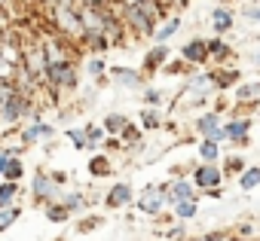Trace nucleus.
Segmentation results:
<instances>
[{
    "label": "nucleus",
    "mask_w": 260,
    "mask_h": 241,
    "mask_svg": "<svg viewBox=\"0 0 260 241\" xmlns=\"http://www.w3.org/2000/svg\"><path fill=\"white\" fill-rule=\"evenodd\" d=\"M19 205H13V208H0V232H4V229H10L16 220H19Z\"/></svg>",
    "instance_id": "nucleus-17"
},
{
    "label": "nucleus",
    "mask_w": 260,
    "mask_h": 241,
    "mask_svg": "<svg viewBox=\"0 0 260 241\" xmlns=\"http://www.w3.org/2000/svg\"><path fill=\"white\" fill-rule=\"evenodd\" d=\"M144 101H147V104H159V101H162L159 89H147V92H144Z\"/></svg>",
    "instance_id": "nucleus-31"
},
{
    "label": "nucleus",
    "mask_w": 260,
    "mask_h": 241,
    "mask_svg": "<svg viewBox=\"0 0 260 241\" xmlns=\"http://www.w3.org/2000/svg\"><path fill=\"white\" fill-rule=\"evenodd\" d=\"M260 98V83H245L239 86V101H257Z\"/></svg>",
    "instance_id": "nucleus-20"
},
{
    "label": "nucleus",
    "mask_w": 260,
    "mask_h": 241,
    "mask_svg": "<svg viewBox=\"0 0 260 241\" xmlns=\"http://www.w3.org/2000/svg\"><path fill=\"white\" fill-rule=\"evenodd\" d=\"M230 141L236 144H248V132H251V119H233V123L223 129Z\"/></svg>",
    "instance_id": "nucleus-8"
},
{
    "label": "nucleus",
    "mask_w": 260,
    "mask_h": 241,
    "mask_svg": "<svg viewBox=\"0 0 260 241\" xmlns=\"http://www.w3.org/2000/svg\"><path fill=\"white\" fill-rule=\"evenodd\" d=\"M178 28H181V19H172L166 28H159V31H156V40H159V43H162V40H169V37H172Z\"/></svg>",
    "instance_id": "nucleus-26"
},
{
    "label": "nucleus",
    "mask_w": 260,
    "mask_h": 241,
    "mask_svg": "<svg viewBox=\"0 0 260 241\" xmlns=\"http://www.w3.org/2000/svg\"><path fill=\"white\" fill-rule=\"evenodd\" d=\"M25 174V165H22V159H10V165H7V171H4V177L10 180V183H19V177Z\"/></svg>",
    "instance_id": "nucleus-19"
},
{
    "label": "nucleus",
    "mask_w": 260,
    "mask_h": 241,
    "mask_svg": "<svg viewBox=\"0 0 260 241\" xmlns=\"http://www.w3.org/2000/svg\"><path fill=\"white\" fill-rule=\"evenodd\" d=\"M113 76H116L119 83H125V86H138V83H141V76H138L135 70H122V67H113Z\"/></svg>",
    "instance_id": "nucleus-21"
},
{
    "label": "nucleus",
    "mask_w": 260,
    "mask_h": 241,
    "mask_svg": "<svg viewBox=\"0 0 260 241\" xmlns=\"http://www.w3.org/2000/svg\"><path fill=\"white\" fill-rule=\"evenodd\" d=\"M166 58H169V46H166V43H156V46L147 52V58H144V70H156Z\"/></svg>",
    "instance_id": "nucleus-11"
},
{
    "label": "nucleus",
    "mask_w": 260,
    "mask_h": 241,
    "mask_svg": "<svg viewBox=\"0 0 260 241\" xmlns=\"http://www.w3.org/2000/svg\"><path fill=\"white\" fill-rule=\"evenodd\" d=\"M7 165H10V150H0V174L7 171Z\"/></svg>",
    "instance_id": "nucleus-33"
},
{
    "label": "nucleus",
    "mask_w": 260,
    "mask_h": 241,
    "mask_svg": "<svg viewBox=\"0 0 260 241\" xmlns=\"http://www.w3.org/2000/svg\"><path fill=\"white\" fill-rule=\"evenodd\" d=\"M89 73H92V76H101V73H104V61H101V58H92V61H89Z\"/></svg>",
    "instance_id": "nucleus-30"
},
{
    "label": "nucleus",
    "mask_w": 260,
    "mask_h": 241,
    "mask_svg": "<svg viewBox=\"0 0 260 241\" xmlns=\"http://www.w3.org/2000/svg\"><path fill=\"white\" fill-rule=\"evenodd\" d=\"M25 107H28V98H25L22 92H16V95L7 101V107L0 110V119H4V123H19L22 113H25Z\"/></svg>",
    "instance_id": "nucleus-6"
},
{
    "label": "nucleus",
    "mask_w": 260,
    "mask_h": 241,
    "mask_svg": "<svg viewBox=\"0 0 260 241\" xmlns=\"http://www.w3.org/2000/svg\"><path fill=\"white\" fill-rule=\"evenodd\" d=\"M208 58V43L205 40H190L184 46V61H193V64H202Z\"/></svg>",
    "instance_id": "nucleus-9"
},
{
    "label": "nucleus",
    "mask_w": 260,
    "mask_h": 241,
    "mask_svg": "<svg viewBox=\"0 0 260 241\" xmlns=\"http://www.w3.org/2000/svg\"><path fill=\"white\" fill-rule=\"evenodd\" d=\"M166 202H169V192H166L162 186H147V189L138 195V208H141L144 214H159Z\"/></svg>",
    "instance_id": "nucleus-3"
},
{
    "label": "nucleus",
    "mask_w": 260,
    "mask_h": 241,
    "mask_svg": "<svg viewBox=\"0 0 260 241\" xmlns=\"http://www.w3.org/2000/svg\"><path fill=\"white\" fill-rule=\"evenodd\" d=\"M169 238H172V241H181V238H184V229H181V226H178V229H172V232H169Z\"/></svg>",
    "instance_id": "nucleus-36"
},
{
    "label": "nucleus",
    "mask_w": 260,
    "mask_h": 241,
    "mask_svg": "<svg viewBox=\"0 0 260 241\" xmlns=\"http://www.w3.org/2000/svg\"><path fill=\"white\" fill-rule=\"evenodd\" d=\"M220 168L217 165H199L196 168V174H193V183L199 186V189H214L217 183H220Z\"/></svg>",
    "instance_id": "nucleus-5"
},
{
    "label": "nucleus",
    "mask_w": 260,
    "mask_h": 241,
    "mask_svg": "<svg viewBox=\"0 0 260 241\" xmlns=\"http://www.w3.org/2000/svg\"><path fill=\"white\" fill-rule=\"evenodd\" d=\"M245 19H251V22H260V7H245Z\"/></svg>",
    "instance_id": "nucleus-32"
},
{
    "label": "nucleus",
    "mask_w": 260,
    "mask_h": 241,
    "mask_svg": "<svg viewBox=\"0 0 260 241\" xmlns=\"http://www.w3.org/2000/svg\"><path fill=\"white\" fill-rule=\"evenodd\" d=\"M68 214H71V211H68V208H64L61 202L49 205V220H52V223H61V220H68Z\"/></svg>",
    "instance_id": "nucleus-25"
},
{
    "label": "nucleus",
    "mask_w": 260,
    "mask_h": 241,
    "mask_svg": "<svg viewBox=\"0 0 260 241\" xmlns=\"http://www.w3.org/2000/svg\"><path fill=\"white\" fill-rule=\"evenodd\" d=\"M37 138H52V129H49V126H43V123H34V126L22 135V141H25V144H34Z\"/></svg>",
    "instance_id": "nucleus-14"
},
{
    "label": "nucleus",
    "mask_w": 260,
    "mask_h": 241,
    "mask_svg": "<svg viewBox=\"0 0 260 241\" xmlns=\"http://www.w3.org/2000/svg\"><path fill=\"white\" fill-rule=\"evenodd\" d=\"M68 138H71V141H74V147H80V150L89 144V132H86V129H71V132H68Z\"/></svg>",
    "instance_id": "nucleus-23"
},
{
    "label": "nucleus",
    "mask_w": 260,
    "mask_h": 241,
    "mask_svg": "<svg viewBox=\"0 0 260 241\" xmlns=\"http://www.w3.org/2000/svg\"><path fill=\"white\" fill-rule=\"evenodd\" d=\"M34 198L37 202H49V205H55L58 198H61V189H58V183L49 177V174H37L34 177Z\"/></svg>",
    "instance_id": "nucleus-2"
},
{
    "label": "nucleus",
    "mask_w": 260,
    "mask_h": 241,
    "mask_svg": "<svg viewBox=\"0 0 260 241\" xmlns=\"http://www.w3.org/2000/svg\"><path fill=\"white\" fill-rule=\"evenodd\" d=\"M138 138H141V135H138V129H135V126H128V129L122 132V141H125V144H135Z\"/></svg>",
    "instance_id": "nucleus-29"
},
{
    "label": "nucleus",
    "mask_w": 260,
    "mask_h": 241,
    "mask_svg": "<svg viewBox=\"0 0 260 241\" xmlns=\"http://www.w3.org/2000/svg\"><path fill=\"white\" fill-rule=\"evenodd\" d=\"M89 174H95V177H107V174H110V162H107L104 156H95V159L89 162Z\"/></svg>",
    "instance_id": "nucleus-18"
},
{
    "label": "nucleus",
    "mask_w": 260,
    "mask_h": 241,
    "mask_svg": "<svg viewBox=\"0 0 260 241\" xmlns=\"http://www.w3.org/2000/svg\"><path fill=\"white\" fill-rule=\"evenodd\" d=\"M196 132H199V135H205V138H208V141H214V144L226 141V132L220 129V119H217L214 113H205V116H199V119H196Z\"/></svg>",
    "instance_id": "nucleus-4"
},
{
    "label": "nucleus",
    "mask_w": 260,
    "mask_h": 241,
    "mask_svg": "<svg viewBox=\"0 0 260 241\" xmlns=\"http://www.w3.org/2000/svg\"><path fill=\"white\" fill-rule=\"evenodd\" d=\"M16 195H19V183H0V208H13V202H16Z\"/></svg>",
    "instance_id": "nucleus-13"
},
{
    "label": "nucleus",
    "mask_w": 260,
    "mask_h": 241,
    "mask_svg": "<svg viewBox=\"0 0 260 241\" xmlns=\"http://www.w3.org/2000/svg\"><path fill=\"white\" fill-rule=\"evenodd\" d=\"M159 16H162V7L156 0H128L122 10V25L135 37H153Z\"/></svg>",
    "instance_id": "nucleus-1"
},
{
    "label": "nucleus",
    "mask_w": 260,
    "mask_h": 241,
    "mask_svg": "<svg viewBox=\"0 0 260 241\" xmlns=\"http://www.w3.org/2000/svg\"><path fill=\"white\" fill-rule=\"evenodd\" d=\"M239 183H242V189H254V186H260V165H251L248 171H242Z\"/></svg>",
    "instance_id": "nucleus-16"
},
{
    "label": "nucleus",
    "mask_w": 260,
    "mask_h": 241,
    "mask_svg": "<svg viewBox=\"0 0 260 241\" xmlns=\"http://www.w3.org/2000/svg\"><path fill=\"white\" fill-rule=\"evenodd\" d=\"M169 202H172V205L196 202V189H193V183H187V180H175L172 189H169Z\"/></svg>",
    "instance_id": "nucleus-7"
},
{
    "label": "nucleus",
    "mask_w": 260,
    "mask_h": 241,
    "mask_svg": "<svg viewBox=\"0 0 260 241\" xmlns=\"http://www.w3.org/2000/svg\"><path fill=\"white\" fill-rule=\"evenodd\" d=\"M128 129V119L125 116H119V113H110V116H104V132H125Z\"/></svg>",
    "instance_id": "nucleus-15"
},
{
    "label": "nucleus",
    "mask_w": 260,
    "mask_h": 241,
    "mask_svg": "<svg viewBox=\"0 0 260 241\" xmlns=\"http://www.w3.org/2000/svg\"><path fill=\"white\" fill-rule=\"evenodd\" d=\"M208 55H214V58L223 61V58L230 55V46H226L223 40H208Z\"/></svg>",
    "instance_id": "nucleus-22"
},
{
    "label": "nucleus",
    "mask_w": 260,
    "mask_h": 241,
    "mask_svg": "<svg viewBox=\"0 0 260 241\" xmlns=\"http://www.w3.org/2000/svg\"><path fill=\"white\" fill-rule=\"evenodd\" d=\"M128 198H132V186H128V183H116V186L107 192V205H110V208L128 205Z\"/></svg>",
    "instance_id": "nucleus-10"
},
{
    "label": "nucleus",
    "mask_w": 260,
    "mask_h": 241,
    "mask_svg": "<svg viewBox=\"0 0 260 241\" xmlns=\"http://www.w3.org/2000/svg\"><path fill=\"white\" fill-rule=\"evenodd\" d=\"M175 214H178L181 220H190V217L196 214V202H181V205H175Z\"/></svg>",
    "instance_id": "nucleus-27"
},
{
    "label": "nucleus",
    "mask_w": 260,
    "mask_h": 241,
    "mask_svg": "<svg viewBox=\"0 0 260 241\" xmlns=\"http://www.w3.org/2000/svg\"><path fill=\"white\" fill-rule=\"evenodd\" d=\"M226 165H230V171H242V165H245V162H242V159H230Z\"/></svg>",
    "instance_id": "nucleus-35"
},
{
    "label": "nucleus",
    "mask_w": 260,
    "mask_h": 241,
    "mask_svg": "<svg viewBox=\"0 0 260 241\" xmlns=\"http://www.w3.org/2000/svg\"><path fill=\"white\" fill-rule=\"evenodd\" d=\"M199 156H202L205 162H214V159H217V144H214V141H202Z\"/></svg>",
    "instance_id": "nucleus-24"
},
{
    "label": "nucleus",
    "mask_w": 260,
    "mask_h": 241,
    "mask_svg": "<svg viewBox=\"0 0 260 241\" xmlns=\"http://www.w3.org/2000/svg\"><path fill=\"white\" fill-rule=\"evenodd\" d=\"M86 132H89V147H92V144H98V138L104 135L101 129H86Z\"/></svg>",
    "instance_id": "nucleus-34"
},
{
    "label": "nucleus",
    "mask_w": 260,
    "mask_h": 241,
    "mask_svg": "<svg viewBox=\"0 0 260 241\" xmlns=\"http://www.w3.org/2000/svg\"><path fill=\"white\" fill-rule=\"evenodd\" d=\"M211 19H214V31H217V34H223V31L233 28V13L223 10V7H217V10L211 13Z\"/></svg>",
    "instance_id": "nucleus-12"
},
{
    "label": "nucleus",
    "mask_w": 260,
    "mask_h": 241,
    "mask_svg": "<svg viewBox=\"0 0 260 241\" xmlns=\"http://www.w3.org/2000/svg\"><path fill=\"white\" fill-rule=\"evenodd\" d=\"M141 123H144V129H156L159 126V113L156 110H144L141 113Z\"/></svg>",
    "instance_id": "nucleus-28"
}]
</instances>
